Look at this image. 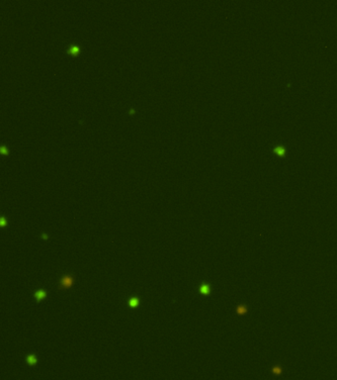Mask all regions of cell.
<instances>
[{
  "mask_svg": "<svg viewBox=\"0 0 337 380\" xmlns=\"http://www.w3.org/2000/svg\"><path fill=\"white\" fill-rule=\"evenodd\" d=\"M74 284V275L69 273V274L63 275L59 280V288L60 290H67L73 286Z\"/></svg>",
  "mask_w": 337,
  "mask_h": 380,
  "instance_id": "6da1fadb",
  "label": "cell"
},
{
  "mask_svg": "<svg viewBox=\"0 0 337 380\" xmlns=\"http://www.w3.org/2000/svg\"><path fill=\"white\" fill-rule=\"evenodd\" d=\"M34 296H35V298H36L37 301H41V300H43V299L46 298V296H47V292H46L44 289L37 290V291L35 292Z\"/></svg>",
  "mask_w": 337,
  "mask_h": 380,
  "instance_id": "7a4b0ae2",
  "label": "cell"
},
{
  "mask_svg": "<svg viewBox=\"0 0 337 380\" xmlns=\"http://www.w3.org/2000/svg\"><path fill=\"white\" fill-rule=\"evenodd\" d=\"M26 361L29 365H36V363L38 362V359H37L35 354H29L26 358Z\"/></svg>",
  "mask_w": 337,
  "mask_h": 380,
  "instance_id": "3957f363",
  "label": "cell"
},
{
  "mask_svg": "<svg viewBox=\"0 0 337 380\" xmlns=\"http://www.w3.org/2000/svg\"><path fill=\"white\" fill-rule=\"evenodd\" d=\"M139 304V299L138 297H132V298L129 300V306L131 308H137Z\"/></svg>",
  "mask_w": 337,
  "mask_h": 380,
  "instance_id": "277c9868",
  "label": "cell"
},
{
  "mask_svg": "<svg viewBox=\"0 0 337 380\" xmlns=\"http://www.w3.org/2000/svg\"><path fill=\"white\" fill-rule=\"evenodd\" d=\"M200 292H201L203 295H208L210 294V286L206 283H203L200 287Z\"/></svg>",
  "mask_w": 337,
  "mask_h": 380,
  "instance_id": "5b68a950",
  "label": "cell"
},
{
  "mask_svg": "<svg viewBox=\"0 0 337 380\" xmlns=\"http://www.w3.org/2000/svg\"><path fill=\"white\" fill-rule=\"evenodd\" d=\"M275 151H278L279 153H284V149L281 148V147H279V148L275 149Z\"/></svg>",
  "mask_w": 337,
  "mask_h": 380,
  "instance_id": "8992f818",
  "label": "cell"
},
{
  "mask_svg": "<svg viewBox=\"0 0 337 380\" xmlns=\"http://www.w3.org/2000/svg\"><path fill=\"white\" fill-rule=\"evenodd\" d=\"M1 221H2V223H1V224H2V226H4V225H5V220H4V219H2Z\"/></svg>",
  "mask_w": 337,
  "mask_h": 380,
  "instance_id": "52a82bcc",
  "label": "cell"
}]
</instances>
